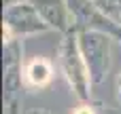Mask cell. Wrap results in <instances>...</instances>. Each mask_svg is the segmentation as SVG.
Listing matches in <instances>:
<instances>
[{"label": "cell", "mask_w": 121, "mask_h": 114, "mask_svg": "<svg viewBox=\"0 0 121 114\" xmlns=\"http://www.w3.org/2000/svg\"><path fill=\"white\" fill-rule=\"evenodd\" d=\"M60 68H62V74H64L68 87L77 95V99L79 102H89L94 83H91L89 70L85 66V59H83V53H81V47H79V34H77L74 28L70 32L62 34Z\"/></svg>", "instance_id": "cell-1"}, {"label": "cell", "mask_w": 121, "mask_h": 114, "mask_svg": "<svg viewBox=\"0 0 121 114\" xmlns=\"http://www.w3.org/2000/svg\"><path fill=\"white\" fill-rule=\"evenodd\" d=\"M79 34V47L85 59V66L89 70L94 87L102 85L111 72L113 63V36L98 32V30H77Z\"/></svg>", "instance_id": "cell-2"}, {"label": "cell", "mask_w": 121, "mask_h": 114, "mask_svg": "<svg viewBox=\"0 0 121 114\" xmlns=\"http://www.w3.org/2000/svg\"><path fill=\"white\" fill-rule=\"evenodd\" d=\"M74 30H98L111 34L121 44V23L113 19L96 0H68Z\"/></svg>", "instance_id": "cell-3"}, {"label": "cell", "mask_w": 121, "mask_h": 114, "mask_svg": "<svg viewBox=\"0 0 121 114\" xmlns=\"http://www.w3.org/2000/svg\"><path fill=\"white\" fill-rule=\"evenodd\" d=\"M2 25H6L17 38H26V36H34V34H43V32L51 30L45 23V19L38 15V11L32 6L30 0L4 6Z\"/></svg>", "instance_id": "cell-4"}, {"label": "cell", "mask_w": 121, "mask_h": 114, "mask_svg": "<svg viewBox=\"0 0 121 114\" xmlns=\"http://www.w3.org/2000/svg\"><path fill=\"white\" fill-rule=\"evenodd\" d=\"M4 44V106L6 104H17L21 97V87L23 85V47L21 38H13L11 42Z\"/></svg>", "instance_id": "cell-5"}, {"label": "cell", "mask_w": 121, "mask_h": 114, "mask_svg": "<svg viewBox=\"0 0 121 114\" xmlns=\"http://www.w3.org/2000/svg\"><path fill=\"white\" fill-rule=\"evenodd\" d=\"M30 2L51 30H57V32L66 34L74 28L68 0H30Z\"/></svg>", "instance_id": "cell-6"}, {"label": "cell", "mask_w": 121, "mask_h": 114, "mask_svg": "<svg viewBox=\"0 0 121 114\" xmlns=\"http://www.w3.org/2000/svg\"><path fill=\"white\" fill-rule=\"evenodd\" d=\"M55 68L47 57H34L23 66V85L26 89L43 91L53 83Z\"/></svg>", "instance_id": "cell-7"}, {"label": "cell", "mask_w": 121, "mask_h": 114, "mask_svg": "<svg viewBox=\"0 0 121 114\" xmlns=\"http://www.w3.org/2000/svg\"><path fill=\"white\" fill-rule=\"evenodd\" d=\"M98 108H100V106H94L91 102H81V104L72 110V114H100Z\"/></svg>", "instance_id": "cell-8"}, {"label": "cell", "mask_w": 121, "mask_h": 114, "mask_svg": "<svg viewBox=\"0 0 121 114\" xmlns=\"http://www.w3.org/2000/svg\"><path fill=\"white\" fill-rule=\"evenodd\" d=\"M23 114H55V112H51L47 108H30V110H26Z\"/></svg>", "instance_id": "cell-9"}, {"label": "cell", "mask_w": 121, "mask_h": 114, "mask_svg": "<svg viewBox=\"0 0 121 114\" xmlns=\"http://www.w3.org/2000/svg\"><path fill=\"white\" fill-rule=\"evenodd\" d=\"M117 99L121 104V74H119V80H117Z\"/></svg>", "instance_id": "cell-10"}, {"label": "cell", "mask_w": 121, "mask_h": 114, "mask_svg": "<svg viewBox=\"0 0 121 114\" xmlns=\"http://www.w3.org/2000/svg\"><path fill=\"white\" fill-rule=\"evenodd\" d=\"M100 114H113L111 110H100Z\"/></svg>", "instance_id": "cell-11"}]
</instances>
